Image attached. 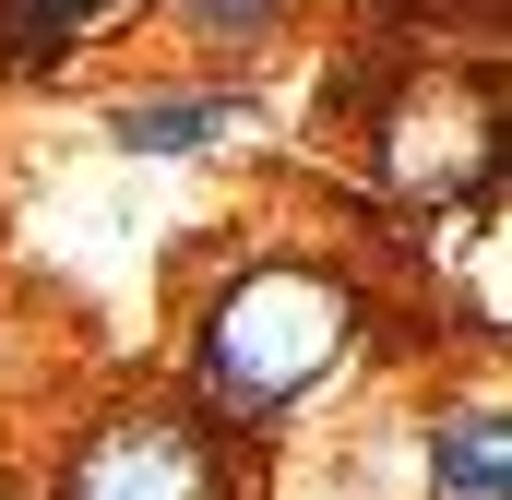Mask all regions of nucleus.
<instances>
[{
	"instance_id": "f257e3e1",
	"label": "nucleus",
	"mask_w": 512,
	"mask_h": 500,
	"mask_svg": "<svg viewBox=\"0 0 512 500\" xmlns=\"http://www.w3.org/2000/svg\"><path fill=\"white\" fill-rule=\"evenodd\" d=\"M346 346H358V298L334 274H310V262H262L203 322V381H215V405L274 417V405H298L310 381L334 370Z\"/></svg>"
},
{
	"instance_id": "f03ea898",
	"label": "nucleus",
	"mask_w": 512,
	"mask_h": 500,
	"mask_svg": "<svg viewBox=\"0 0 512 500\" xmlns=\"http://www.w3.org/2000/svg\"><path fill=\"white\" fill-rule=\"evenodd\" d=\"M489 155H501V84H489V72L417 84V96L382 120V179H393V191H417V203L477 191V179H489Z\"/></svg>"
},
{
	"instance_id": "7ed1b4c3",
	"label": "nucleus",
	"mask_w": 512,
	"mask_h": 500,
	"mask_svg": "<svg viewBox=\"0 0 512 500\" xmlns=\"http://www.w3.org/2000/svg\"><path fill=\"white\" fill-rule=\"evenodd\" d=\"M60 500H227V465L191 417H108L60 465Z\"/></svg>"
},
{
	"instance_id": "20e7f679",
	"label": "nucleus",
	"mask_w": 512,
	"mask_h": 500,
	"mask_svg": "<svg viewBox=\"0 0 512 500\" xmlns=\"http://www.w3.org/2000/svg\"><path fill=\"white\" fill-rule=\"evenodd\" d=\"M429 489L441 500H512V429H501V405H465V417L429 429Z\"/></svg>"
},
{
	"instance_id": "39448f33",
	"label": "nucleus",
	"mask_w": 512,
	"mask_h": 500,
	"mask_svg": "<svg viewBox=\"0 0 512 500\" xmlns=\"http://www.w3.org/2000/svg\"><path fill=\"white\" fill-rule=\"evenodd\" d=\"M251 131V96H155V108H120L131 155H191V143H227Z\"/></svg>"
},
{
	"instance_id": "423d86ee",
	"label": "nucleus",
	"mask_w": 512,
	"mask_h": 500,
	"mask_svg": "<svg viewBox=\"0 0 512 500\" xmlns=\"http://www.w3.org/2000/svg\"><path fill=\"white\" fill-rule=\"evenodd\" d=\"M191 24H215V36H251V24H274V0H179Z\"/></svg>"
},
{
	"instance_id": "0eeeda50",
	"label": "nucleus",
	"mask_w": 512,
	"mask_h": 500,
	"mask_svg": "<svg viewBox=\"0 0 512 500\" xmlns=\"http://www.w3.org/2000/svg\"><path fill=\"white\" fill-rule=\"evenodd\" d=\"M24 24H84V12H108V0H12Z\"/></svg>"
}]
</instances>
